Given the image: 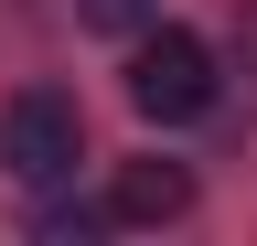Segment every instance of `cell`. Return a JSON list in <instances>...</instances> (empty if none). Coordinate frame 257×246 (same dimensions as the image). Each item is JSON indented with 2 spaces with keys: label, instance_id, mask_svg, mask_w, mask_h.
<instances>
[{
  "label": "cell",
  "instance_id": "1",
  "mask_svg": "<svg viewBox=\"0 0 257 246\" xmlns=\"http://www.w3.org/2000/svg\"><path fill=\"white\" fill-rule=\"evenodd\" d=\"M75 161H86V107L64 86H22L0 107V171L32 182V193H54V182H75Z\"/></svg>",
  "mask_w": 257,
  "mask_h": 246
},
{
  "label": "cell",
  "instance_id": "2",
  "mask_svg": "<svg viewBox=\"0 0 257 246\" xmlns=\"http://www.w3.org/2000/svg\"><path fill=\"white\" fill-rule=\"evenodd\" d=\"M128 107H140V118H161V129L204 118V107H214V54H204V33L140 22V54H128Z\"/></svg>",
  "mask_w": 257,
  "mask_h": 246
},
{
  "label": "cell",
  "instance_id": "3",
  "mask_svg": "<svg viewBox=\"0 0 257 246\" xmlns=\"http://www.w3.org/2000/svg\"><path fill=\"white\" fill-rule=\"evenodd\" d=\"M107 225H182L193 214V171L182 161H118V182H107Z\"/></svg>",
  "mask_w": 257,
  "mask_h": 246
},
{
  "label": "cell",
  "instance_id": "4",
  "mask_svg": "<svg viewBox=\"0 0 257 246\" xmlns=\"http://www.w3.org/2000/svg\"><path fill=\"white\" fill-rule=\"evenodd\" d=\"M75 11L96 22V33H140V22H161V0H75Z\"/></svg>",
  "mask_w": 257,
  "mask_h": 246
}]
</instances>
